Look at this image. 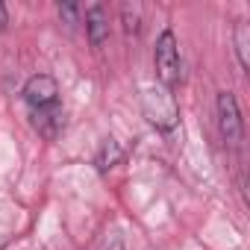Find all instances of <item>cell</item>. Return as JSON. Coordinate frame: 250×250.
Instances as JSON below:
<instances>
[{
    "mask_svg": "<svg viewBox=\"0 0 250 250\" xmlns=\"http://www.w3.org/2000/svg\"><path fill=\"white\" fill-rule=\"evenodd\" d=\"M145 115L150 118V124H156L159 130H171L180 112H177V103H174V94L168 88H156V91H147L145 94Z\"/></svg>",
    "mask_w": 250,
    "mask_h": 250,
    "instance_id": "cell-2",
    "label": "cell"
},
{
    "mask_svg": "<svg viewBox=\"0 0 250 250\" xmlns=\"http://www.w3.org/2000/svg\"><path fill=\"white\" fill-rule=\"evenodd\" d=\"M62 124H65V118H62V109H59V106L36 109V112H33V127H36L44 139H56L59 130H62Z\"/></svg>",
    "mask_w": 250,
    "mask_h": 250,
    "instance_id": "cell-6",
    "label": "cell"
},
{
    "mask_svg": "<svg viewBox=\"0 0 250 250\" xmlns=\"http://www.w3.org/2000/svg\"><path fill=\"white\" fill-rule=\"evenodd\" d=\"M6 24H9V18H6V6L0 3V30H6Z\"/></svg>",
    "mask_w": 250,
    "mask_h": 250,
    "instance_id": "cell-11",
    "label": "cell"
},
{
    "mask_svg": "<svg viewBox=\"0 0 250 250\" xmlns=\"http://www.w3.org/2000/svg\"><path fill=\"white\" fill-rule=\"evenodd\" d=\"M85 33H88L94 47L106 44V39H109V15H106V9L100 3L85 6Z\"/></svg>",
    "mask_w": 250,
    "mask_h": 250,
    "instance_id": "cell-5",
    "label": "cell"
},
{
    "mask_svg": "<svg viewBox=\"0 0 250 250\" xmlns=\"http://www.w3.org/2000/svg\"><path fill=\"white\" fill-rule=\"evenodd\" d=\"M218 127H221L224 142L229 147H238V142H241V115H238V103L229 91L218 94Z\"/></svg>",
    "mask_w": 250,
    "mask_h": 250,
    "instance_id": "cell-3",
    "label": "cell"
},
{
    "mask_svg": "<svg viewBox=\"0 0 250 250\" xmlns=\"http://www.w3.org/2000/svg\"><path fill=\"white\" fill-rule=\"evenodd\" d=\"M121 21H124V33L127 36H139L142 33V9L136 3H124L121 6Z\"/></svg>",
    "mask_w": 250,
    "mask_h": 250,
    "instance_id": "cell-9",
    "label": "cell"
},
{
    "mask_svg": "<svg viewBox=\"0 0 250 250\" xmlns=\"http://www.w3.org/2000/svg\"><path fill=\"white\" fill-rule=\"evenodd\" d=\"M121 147H118V142H103V147L97 150V156H94V165L100 168V171H109V168H115L118 162H121Z\"/></svg>",
    "mask_w": 250,
    "mask_h": 250,
    "instance_id": "cell-8",
    "label": "cell"
},
{
    "mask_svg": "<svg viewBox=\"0 0 250 250\" xmlns=\"http://www.w3.org/2000/svg\"><path fill=\"white\" fill-rule=\"evenodd\" d=\"M232 42H235V53H238V65L247 71L250 68V24L247 21H238L235 24V33H232Z\"/></svg>",
    "mask_w": 250,
    "mask_h": 250,
    "instance_id": "cell-7",
    "label": "cell"
},
{
    "mask_svg": "<svg viewBox=\"0 0 250 250\" xmlns=\"http://www.w3.org/2000/svg\"><path fill=\"white\" fill-rule=\"evenodd\" d=\"M59 15H65L71 24H74V15H77V6H71V3H65V6H59Z\"/></svg>",
    "mask_w": 250,
    "mask_h": 250,
    "instance_id": "cell-10",
    "label": "cell"
},
{
    "mask_svg": "<svg viewBox=\"0 0 250 250\" xmlns=\"http://www.w3.org/2000/svg\"><path fill=\"white\" fill-rule=\"evenodd\" d=\"M156 74L162 80L165 88H174L180 83V47H177V36L171 30H162V36L156 39Z\"/></svg>",
    "mask_w": 250,
    "mask_h": 250,
    "instance_id": "cell-1",
    "label": "cell"
},
{
    "mask_svg": "<svg viewBox=\"0 0 250 250\" xmlns=\"http://www.w3.org/2000/svg\"><path fill=\"white\" fill-rule=\"evenodd\" d=\"M24 100L33 106V112H36V109H50V106H56V100H59V85H56V80L47 77V74L30 77L27 85H24Z\"/></svg>",
    "mask_w": 250,
    "mask_h": 250,
    "instance_id": "cell-4",
    "label": "cell"
}]
</instances>
